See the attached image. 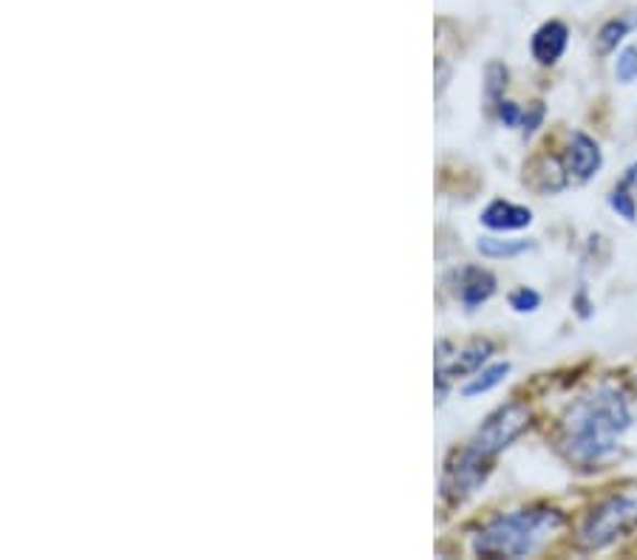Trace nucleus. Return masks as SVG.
<instances>
[{
    "mask_svg": "<svg viewBox=\"0 0 637 560\" xmlns=\"http://www.w3.org/2000/svg\"><path fill=\"white\" fill-rule=\"evenodd\" d=\"M615 77L621 82H635L637 80V46H626L615 62Z\"/></svg>",
    "mask_w": 637,
    "mask_h": 560,
    "instance_id": "nucleus-15",
    "label": "nucleus"
},
{
    "mask_svg": "<svg viewBox=\"0 0 637 560\" xmlns=\"http://www.w3.org/2000/svg\"><path fill=\"white\" fill-rule=\"evenodd\" d=\"M499 119L508 128H519V122H521V108L516 103H508V100H501L499 103Z\"/></svg>",
    "mask_w": 637,
    "mask_h": 560,
    "instance_id": "nucleus-18",
    "label": "nucleus"
},
{
    "mask_svg": "<svg viewBox=\"0 0 637 560\" xmlns=\"http://www.w3.org/2000/svg\"><path fill=\"white\" fill-rule=\"evenodd\" d=\"M603 153L598 148L595 139H590L587 133H572L569 137L567 151H564V173L576 182H587V178L595 176L601 171Z\"/></svg>",
    "mask_w": 637,
    "mask_h": 560,
    "instance_id": "nucleus-6",
    "label": "nucleus"
},
{
    "mask_svg": "<svg viewBox=\"0 0 637 560\" xmlns=\"http://www.w3.org/2000/svg\"><path fill=\"white\" fill-rule=\"evenodd\" d=\"M567 43L569 28L564 26L561 21H549L533 35L530 51H533V57L542 62V66H553V62L561 60V55L567 51Z\"/></svg>",
    "mask_w": 637,
    "mask_h": 560,
    "instance_id": "nucleus-7",
    "label": "nucleus"
},
{
    "mask_svg": "<svg viewBox=\"0 0 637 560\" xmlns=\"http://www.w3.org/2000/svg\"><path fill=\"white\" fill-rule=\"evenodd\" d=\"M505 89H508V69L501 62H490L485 71V96L490 103L499 105L501 96H505Z\"/></svg>",
    "mask_w": 637,
    "mask_h": 560,
    "instance_id": "nucleus-14",
    "label": "nucleus"
},
{
    "mask_svg": "<svg viewBox=\"0 0 637 560\" xmlns=\"http://www.w3.org/2000/svg\"><path fill=\"white\" fill-rule=\"evenodd\" d=\"M508 374H510V362H496V365H490V369H485V371L479 369L471 383L462 388V394H465V397H479V394H487L490 388L505 383V376Z\"/></svg>",
    "mask_w": 637,
    "mask_h": 560,
    "instance_id": "nucleus-11",
    "label": "nucleus"
},
{
    "mask_svg": "<svg viewBox=\"0 0 637 560\" xmlns=\"http://www.w3.org/2000/svg\"><path fill=\"white\" fill-rule=\"evenodd\" d=\"M629 28H632V21H624V18H621V21L606 23V26L598 32V51H601V55H610V51H615L617 43L629 35Z\"/></svg>",
    "mask_w": 637,
    "mask_h": 560,
    "instance_id": "nucleus-13",
    "label": "nucleus"
},
{
    "mask_svg": "<svg viewBox=\"0 0 637 560\" xmlns=\"http://www.w3.org/2000/svg\"><path fill=\"white\" fill-rule=\"evenodd\" d=\"M637 529V487L612 492L610 499L595 504L578 529V544L587 552H598Z\"/></svg>",
    "mask_w": 637,
    "mask_h": 560,
    "instance_id": "nucleus-4",
    "label": "nucleus"
},
{
    "mask_svg": "<svg viewBox=\"0 0 637 560\" xmlns=\"http://www.w3.org/2000/svg\"><path fill=\"white\" fill-rule=\"evenodd\" d=\"M561 524L564 515L549 506L516 510V513L499 515L487 526H482L473 540V552L482 558H528Z\"/></svg>",
    "mask_w": 637,
    "mask_h": 560,
    "instance_id": "nucleus-3",
    "label": "nucleus"
},
{
    "mask_svg": "<svg viewBox=\"0 0 637 560\" xmlns=\"http://www.w3.org/2000/svg\"><path fill=\"white\" fill-rule=\"evenodd\" d=\"M635 182H637V162L632 164L629 171H626L624 182H621V185H617L610 196V207L617 212V215H621V219H626V221H635V215H637L635 196H632V187H635Z\"/></svg>",
    "mask_w": 637,
    "mask_h": 560,
    "instance_id": "nucleus-10",
    "label": "nucleus"
},
{
    "mask_svg": "<svg viewBox=\"0 0 637 560\" xmlns=\"http://www.w3.org/2000/svg\"><path fill=\"white\" fill-rule=\"evenodd\" d=\"M530 419L533 413L524 402H508L496 408L482 422L479 431L467 439L465 447L448 458L445 472H442V495L451 504H462L471 492L479 490L494 470L496 456L528 431Z\"/></svg>",
    "mask_w": 637,
    "mask_h": 560,
    "instance_id": "nucleus-2",
    "label": "nucleus"
},
{
    "mask_svg": "<svg viewBox=\"0 0 637 560\" xmlns=\"http://www.w3.org/2000/svg\"><path fill=\"white\" fill-rule=\"evenodd\" d=\"M496 292V278L487 269L479 267H465L462 269L460 278V301L465 303L467 308H476L487 301V298H494Z\"/></svg>",
    "mask_w": 637,
    "mask_h": 560,
    "instance_id": "nucleus-9",
    "label": "nucleus"
},
{
    "mask_svg": "<svg viewBox=\"0 0 637 560\" xmlns=\"http://www.w3.org/2000/svg\"><path fill=\"white\" fill-rule=\"evenodd\" d=\"M629 424L632 413L624 390L601 385L567 408L558 428V451L569 465L595 470L615 456Z\"/></svg>",
    "mask_w": 637,
    "mask_h": 560,
    "instance_id": "nucleus-1",
    "label": "nucleus"
},
{
    "mask_svg": "<svg viewBox=\"0 0 637 560\" xmlns=\"http://www.w3.org/2000/svg\"><path fill=\"white\" fill-rule=\"evenodd\" d=\"M544 122V105L542 103H533L528 110H521V122L519 128L524 130V133H533L538 125Z\"/></svg>",
    "mask_w": 637,
    "mask_h": 560,
    "instance_id": "nucleus-17",
    "label": "nucleus"
},
{
    "mask_svg": "<svg viewBox=\"0 0 637 560\" xmlns=\"http://www.w3.org/2000/svg\"><path fill=\"white\" fill-rule=\"evenodd\" d=\"M482 224L494 233H513V230H524L533 224V212L528 207L510 205V201H494L482 212Z\"/></svg>",
    "mask_w": 637,
    "mask_h": 560,
    "instance_id": "nucleus-8",
    "label": "nucleus"
},
{
    "mask_svg": "<svg viewBox=\"0 0 637 560\" xmlns=\"http://www.w3.org/2000/svg\"><path fill=\"white\" fill-rule=\"evenodd\" d=\"M490 354H494V346H490L487 340H473L471 346L462 351H451V342L448 340L439 342L437 346V397H439V402L445 399L451 380H456V376H465V374H476V371H479L482 365L490 360Z\"/></svg>",
    "mask_w": 637,
    "mask_h": 560,
    "instance_id": "nucleus-5",
    "label": "nucleus"
},
{
    "mask_svg": "<svg viewBox=\"0 0 637 560\" xmlns=\"http://www.w3.org/2000/svg\"><path fill=\"white\" fill-rule=\"evenodd\" d=\"M479 253L485 255V258H516V255L528 253V249H533V244L530 241H508V238H479Z\"/></svg>",
    "mask_w": 637,
    "mask_h": 560,
    "instance_id": "nucleus-12",
    "label": "nucleus"
},
{
    "mask_svg": "<svg viewBox=\"0 0 637 560\" xmlns=\"http://www.w3.org/2000/svg\"><path fill=\"white\" fill-rule=\"evenodd\" d=\"M510 306H513L516 312H535V308L542 306V298H538V292H533V289L521 287L510 294Z\"/></svg>",
    "mask_w": 637,
    "mask_h": 560,
    "instance_id": "nucleus-16",
    "label": "nucleus"
}]
</instances>
